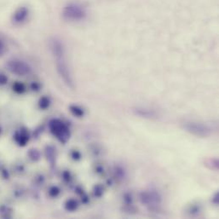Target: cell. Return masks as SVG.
I'll list each match as a JSON object with an SVG mask.
<instances>
[{
  "label": "cell",
  "mask_w": 219,
  "mask_h": 219,
  "mask_svg": "<svg viewBox=\"0 0 219 219\" xmlns=\"http://www.w3.org/2000/svg\"><path fill=\"white\" fill-rule=\"evenodd\" d=\"M8 78L4 74H0V84H6Z\"/></svg>",
  "instance_id": "obj_15"
},
{
  "label": "cell",
  "mask_w": 219,
  "mask_h": 219,
  "mask_svg": "<svg viewBox=\"0 0 219 219\" xmlns=\"http://www.w3.org/2000/svg\"><path fill=\"white\" fill-rule=\"evenodd\" d=\"M13 90H15L16 93L21 94L25 91V86L24 84H21L20 82H15V84H13Z\"/></svg>",
  "instance_id": "obj_10"
},
{
  "label": "cell",
  "mask_w": 219,
  "mask_h": 219,
  "mask_svg": "<svg viewBox=\"0 0 219 219\" xmlns=\"http://www.w3.org/2000/svg\"><path fill=\"white\" fill-rule=\"evenodd\" d=\"M183 127L187 131L200 137H206L211 135V132L209 126L198 122H186Z\"/></svg>",
  "instance_id": "obj_3"
},
{
  "label": "cell",
  "mask_w": 219,
  "mask_h": 219,
  "mask_svg": "<svg viewBox=\"0 0 219 219\" xmlns=\"http://www.w3.org/2000/svg\"><path fill=\"white\" fill-rule=\"evenodd\" d=\"M66 208L69 211H73L75 210L77 208V203H76L75 200H70L67 202Z\"/></svg>",
  "instance_id": "obj_13"
},
{
  "label": "cell",
  "mask_w": 219,
  "mask_h": 219,
  "mask_svg": "<svg viewBox=\"0 0 219 219\" xmlns=\"http://www.w3.org/2000/svg\"><path fill=\"white\" fill-rule=\"evenodd\" d=\"M7 67L12 73L19 76H25L31 72V67L27 63L19 60L9 61L7 64Z\"/></svg>",
  "instance_id": "obj_5"
},
{
  "label": "cell",
  "mask_w": 219,
  "mask_h": 219,
  "mask_svg": "<svg viewBox=\"0 0 219 219\" xmlns=\"http://www.w3.org/2000/svg\"><path fill=\"white\" fill-rule=\"evenodd\" d=\"M70 110H71V112H72V114H74V115H76V116H78V117L83 116V114H84V112H83V110H82L81 108H78V107H76V106H71V107H70Z\"/></svg>",
  "instance_id": "obj_11"
},
{
  "label": "cell",
  "mask_w": 219,
  "mask_h": 219,
  "mask_svg": "<svg viewBox=\"0 0 219 219\" xmlns=\"http://www.w3.org/2000/svg\"><path fill=\"white\" fill-rule=\"evenodd\" d=\"M15 141L19 143V145L21 146H25L26 143H27V140H28V137L25 134L24 132H16V134L15 136Z\"/></svg>",
  "instance_id": "obj_8"
},
{
  "label": "cell",
  "mask_w": 219,
  "mask_h": 219,
  "mask_svg": "<svg viewBox=\"0 0 219 219\" xmlns=\"http://www.w3.org/2000/svg\"><path fill=\"white\" fill-rule=\"evenodd\" d=\"M50 49L51 54L54 57L56 67L58 75L62 79L64 84L70 89H74V81L72 78V72L67 61L66 51L63 43L60 39L53 38L50 41Z\"/></svg>",
  "instance_id": "obj_1"
},
{
  "label": "cell",
  "mask_w": 219,
  "mask_h": 219,
  "mask_svg": "<svg viewBox=\"0 0 219 219\" xmlns=\"http://www.w3.org/2000/svg\"><path fill=\"white\" fill-rule=\"evenodd\" d=\"M63 18L69 21H80L87 17V11L82 4L71 2L63 8Z\"/></svg>",
  "instance_id": "obj_2"
},
{
  "label": "cell",
  "mask_w": 219,
  "mask_h": 219,
  "mask_svg": "<svg viewBox=\"0 0 219 219\" xmlns=\"http://www.w3.org/2000/svg\"><path fill=\"white\" fill-rule=\"evenodd\" d=\"M29 10L27 7H20L17 9L13 15V21L16 24L23 23L28 17Z\"/></svg>",
  "instance_id": "obj_6"
},
{
  "label": "cell",
  "mask_w": 219,
  "mask_h": 219,
  "mask_svg": "<svg viewBox=\"0 0 219 219\" xmlns=\"http://www.w3.org/2000/svg\"><path fill=\"white\" fill-rule=\"evenodd\" d=\"M142 201L147 204H153V203H158V200H159V196L156 193H150V194H145L142 198Z\"/></svg>",
  "instance_id": "obj_7"
},
{
  "label": "cell",
  "mask_w": 219,
  "mask_h": 219,
  "mask_svg": "<svg viewBox=\"0 0 219 219\" xmlns=\"http://www.w3.org/2000/svg\"><path fill=\"white\" fill-rule=\"evenodd\" d=\"M49 105H50V100L47 97L44 96V97H42L41 99L39 100V107L43 108V109H45V108H48Z\"/></svg>",
  "instance_id": "obj_12"
},
{
  "label": "cell",
  "mask_w": 219,
  "mask_h": 219,
  "mask_svg": "<svg viewBox=\"0 0 219 219\" xmlns=\"http://www.w3.org/2000/svg\"><path fill=\"white\" fill-rule=\"evenodd\" d=\"M136 114L141 115L142 117H147V118H153L155 117V114L153 111H150L148 109H144V108H142V109H136Z\"/></svg>",
  "instance_id": "obj_9"
},
{
  "label": "cell",
  "mask_w": 219,
  "mask_h": 219,
  "mask_svg": "<svg viewBox=\"0 0 219 219\" xmlns=\"http://www.w3.org/2000/svg\"><path fill=\"white\" fill-rule=\"evenodd\" d=\"M5 51H6V49H5V45H4L3 41L0 39V57L2 56L5 53Z\"/></svg>",
  "instance_id": "obj_14"
},
{
  "label": "cell",
  "mask_w": 219,
  "mask_h": 219,
  "mask_svg": "<svg viewBox=\"0 0 219 219\" xmlns=\"http://www.w3.org/2000/svg\"><path fill=\"white\" fill-rule=\"evenodd\" d=\"M51 132L56 136L61 142H66L69 138V131L66 125L59 120H51L50 123Z\"/></svg>",
  "instance_id": "obj_4"
},
{
  "label": "cell",
  "mask_w": 219,
  "mask_h": 219,
  "mask_svg": "<svg viewBox=\"0 0 219 219\" xmlns=\"http://www.w3.org/2000/svg\"></svg>",
  "instance_id": "obj_16"
}]
</instances>
